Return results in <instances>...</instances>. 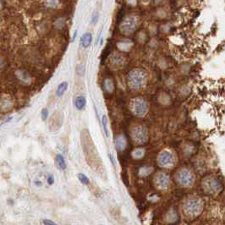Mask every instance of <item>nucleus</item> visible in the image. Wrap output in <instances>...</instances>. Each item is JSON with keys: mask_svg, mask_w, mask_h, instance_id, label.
I'll return each instance as SVG.
<instances>
[{"mask_svg": "<svg viewBox=\"0 0 225 225\" xmlns=\"http://www.w3.org/2000/svg\"><path fill=\"white\" fill-rule=\"evenodd\" d=\"M146 80H147L146 73L141 69L133 70L132 72L129 73L128 77L129 85L130 88L135 89V90L141 88L145 85Z\"/></svg>", "mask_w": 225, "mask_h": 225, "instance_id": "obj_1", "label": "nucleus"}, {"mask_svg": "<svg viewBox=\"0 0 225 225\" xmlns=\"http://www.w3.org/2000/svg\"><path fill=\"white\" fill-rule=\"evenodd\" d=\"M130 108L134 114L139 117H142L147 114L148 107L145 100L141 98H134L130 102Z\"/></svg>", "mask_w": 225, "mask_h": 225, "instance_id": "obj_2", "label": "nucleus"}, {"mask_svg": "<svg viewBox=\"0 0 225 225\" xmlns=\"http://www.w3.org/2000/svg\"><path fill=\"white\" fill-rule=\"evenodd\" d=\"M202 210V203L200 200H190L185 204V213L190 217H196Z\"/></svg>", "mask_w": 225, "mask_h": 225, "instance_id": "obj_3", "label": "nucleus"}, {"mask_svg": "<svg viewBox=\"0 0 225 225\" xmlns=\"http://www.w3.org/2000/svg\"><path fill=\"white\" fill-rule=\"evenodd\" d=\"M177 181L181 186H190L194 182V176L190 171L184 169L178 173Z\"/></svg>", "mask_w": 225, "mask_h": 225, "instance_id": "obj_4", "label": "nucleus"}, {"mask_svg": "<svg viewBox=\"0 0 225 225\" xmlns=\"http://www.w3.org/2000/svg\"><path fill=\"white\" fill-rule=\"evenodd\" d=\"M132 136L134 141L138 144H143L147 139V131L146 128L142 126H137L132 130Z\"/></svg>", "mask_w": 225, "mask_h": 225, "instance_id": "obj_5", "label": "nucleus"}, {"mask_svg": "<svg viewBox=\"0 0 225 225\" xmlns=\"http://www.w3.org/2000/svg\"><path fill=\"white\" fill-rule=\"evenodd\" d=\"M157 162L160 164V166L168 167L172 166L174 164V156L172 155V153H170L169 152H167V151H163L159 154Z\"/></svg>", "mask_w": 225, "mask_h": 225, "instance_id": "obj_6", "label": "nucleus"}, {"mask_svg": "<svg viewBox=\"0 0 225 225\" xmlns=\"http://www.w3.org/2000/svg\"><path fill=\"white\" fill-rule=\"evenodd\" d=\"M136 26V19L133 16H129L124 21V23L121 26V30L124 33L129 34L135 30Z\"/></svg>", "mask_w": 225, "mask_h": 225, "instance_id": "obj_7", "label": "nucleus"}, {"mask_svg": "<svg viewBox=\"0 0 225 225\" xmlns=\"http://www.w3.org/2000/svg\"><path fill=\"white\" fill-rule=\"evenodd\" d=\"M156 183L161 189H166L169 185V177L165 174H159L156 178Z\"/></svg>", "mask_w": 225, "mask_h": 225, "instance_id": "obj_8", "label": "nucleus"}, {"mask_svg": "<svg viewBox=\"0 0 225 225\" xmlns=\"http://www.w3.org/2000/svg\"><path fill=\"white\" fill-rule=\"evenodd\" d=\"M91 41H92V36H91V34L89 33V32H87V33H85V34L81 37V38H80V45H81L84 48H88L89 46L91 45Z\"/></svg>", "mask_w": 225, "mask_h": 225, "instance_id": "obj_9", "label": "nucleus"}, {"mask_svg": "<svg viewBox=\"0 0 225 225\" xmlns=\"http://www.w3.org/2000/svg\"><path fill=\"white\" fill-rule=\"evenodd\" d=\"M87 105V99L85 97L80 96L77 97L75 100V106L78 110H82L83 108H85Z\"/></svg>", "mask_w": 225, "mask_h": 225, "instance_id": "obj_10", "label": "nucleus"}, {"mask_svg": "<svg viewBox=\"0 0 225 225\" xmlns=\"http://www.w3.org/2000/svg\"><path fill=\"white\" fill-rule=\"evenodd\" d=\"M56 164H57V167L59 168L60 170H64V169H66V162H65V160H64V157L61 155V154H58L57 156H56Z\"/></svg>", "mask_w": 225, "mask_h": 225, "instance_id": "obj_11", "label": "nucleus"}, {"mask_svg": "<svg viewBox=\"0 0 225 225\" xmlns=\"http://www.w3.org/2000/svg\"><path fill=\"white\" fill-rule=\"evenodd\" d=\"M68 88V82L67 81H64L62 83H60L57 88V91H56V95L59 97V98H61L64 92L66 91V90Z\"/></svg>", "mask_w": 225, "mask_h": 225, "instance_id": "obj_12", "label": "nucleus"}, {"mask_svg": "<svg viewBox=\"0 0 225 225\" xmlns=\"http://www.w3.org/2000/svg\"><path fill=\"white\" fill-rule=\"evenodd\" d=\"M115 144H116V148L119 151H122L125 148L126 146V141L124 139V137L119 136L116 138L115 140Z\"/></svg>", "mask_w": 225, "mask_h": 225, "instance_id": "obj_13", "label": "nucleus"}, {"mask_svg": "<svg viewBox=\"0 0 225 225\" xmlns=\"http://www.w3.org/2000/svg\"><path fill=\"white\" fill-rule=\"evenodd\" d=\"M101 123H102V125L103 130H104V133H105V135H106V137H108L109 136V132H108V118L106 117V115H102Z\"/></svg>", "mask_w": 225, "mask_h": 225, "instance_id": "obj_14", "label": "nucleus"}, {"mask_svg": "<svg viewBox=\"0 0 225 225\" xmlns=\"http://www.w3.org/2000/svg\"><path fill=\"white\" fill-rule=\"evenodd\" d=\"M78 179L80 180V182L83 185H88L89 184L88 177L84 174H81V173L78 174Z\"/></svg>", "mask_w": 225, "mask_h": 225, "instance_id": "obj_15", "label": "nucleus"}, {"mask_svg": "<svg viewBox=\"0 0 225 225\" xmlns=\"http://www.w3.org/2000/svg\"><path fill=\"white\" fill-rule=\"evenodd\" d=\"M45 4L48 8H56L59 4V0H45Z\"/></svg>", "mask_w": 225, "mask_h": 225, "instance_id": "obj_16", "label": "nucleus"}, {"mask_svg": "<svg viewBox=\"0 0 225 225\" xmlns=\"http://www.w3.org/2000/svg\"><path fill=\"white\" fill-rule=\"evenodd\" d=\"M76 72H77L78 75L82 76L85 74V67L83 65H79L78 67L76 68Z\"/></svg>", "mask_w": 225, "mask_h": 225, "instance_id": "obj_17", "label": "nucleus"}, {"mask_svg": "<svg viewBox=\"0 0 225 225\" xmlns=\"http://www.w3.org/2000/svg\"><path fill=\"white\" fill-rule=\"evenodd\" d=\"M41 115H42V120H46L48 117V111L47 108H43L42 110V113H41Z\"/></svg>", "mask_w": 225, "mask_h": 225, "instance_id": "obj_18", "label": "nucleus"}, {"mask_svg": "<svg viewBox=\"0 0 225 225\" xmlns=\"http://www.w3.org/2000/svg\"><path fill=\"white\" fill-rule=\"evenodd\" d=\"M98 20V13H94L91 16V24H96Z\"/></svg>", "mask_w": 225, "mask_h": 225, "instance_id": "obj_19", "label": "nucleus"}, {"mask_svg": "<svg viewBox=\"0 0 225 225\" xmlns=\"http://www.w3.org/2000/svg\"><path fill=\"white\" fill-rule=\"evenodd\" d=\"M42 224L45 225H54L56 224V223L55 222H53V221H52V220H50V219H44L43 221H42Z\"/></svg>", "mask_w": 225, "mask_h": 225, "instance_id": "obj_20", "label": "nucleus"}, {"mask_svg": "<svg viewBox=\"0 0 225 225\" xmlns=\"http://www.w3.org/2000/svg\"><path fill=\"white\" fill-rule=\"evenodd\" d=\"M54 183V178H53V175H49L48 178V185H53Z\"/></svg>", "mask_w": 225, "mask_h": 225, "instance_id": "obj_21", "label": "nucleus"}, {"mask_svg": "<svg viewBox=\"0 0 225 225\" xmlns=\"http://www.w3.org/2000/svg\"><path fill=\"white\" fill-rule=\"evenodd\" d=\"M108 157H109V160L111 161V163H112L113 166H114V157H113V155L109 153V154H108Z\"/></svg>", "mask_w": 225, "mask_h": 225, "instance_id": "obj_22", "label": "nucleus"}, {"mask_svg": "<svg viewBox=\"0 0 225 225\" xmlns=\"http://www.w3.org/2000/svg\"><path fill=\"white\" fill-rule=\"evenodd\" d=\"M11 118H12V117H10V118H8V119H5V120H4L3 122H2V123L0 124V126H2V125H3V124H5V123H8V122H9L10 120H11Z\"/></svg>", "mask_w": 225, "mask_h": 225, "instance_id": "obj_23", "label": "nucleus"}, {"mask_svg": "<svg viewBox=\"0 0 225 225\" xmlns=\"http://www.w3.org/2000/svg\"><path fill=\"white\" fill-rule=\"evenodd\" d=\"M77 33H78V30H75V33H74V36H73V38H72V42H74V41H75V37H76V36H77Z\"/></svg>", "mask_w": 225, "mask_h": 225, "instance_id": "obj_24", "label": "nucleus"}, {"mask_svg": "<svg viewBox=\"0 0 225 225\" xmlns=\"http://www.w3.org/2000/svg\"><path fill=\"white\" fill-rule=\"evenodd\" d=\"M1 8H2V3L0 2V9H1Z\"/></svg>", "mask_w": 225, "mask_h": 225, "instance_id": "obj_25", "label": "nucleus"}, {"mask_svg": "<svg viewBox=\"0 0 225 225\" xmlns=\"http://www.w3.org/2000/svg\"><path fill=\"white\" fill-rule=\"evenodd\" d=\"M143 2H147V1H149V0H142Z\"/></svg>", "mask_w": 225, "mask_h": 225, "instance_id": "obj_26", "label": "nucleus"}]
</instances>
